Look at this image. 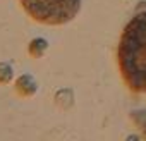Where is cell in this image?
I'll return each mask as SVG.
<instances>
[{
  "mask_svg": "<svg viewBox=\"0 0 146 141\" xmlns=\"http://www.w3.org/2000/svg\"><path fill=\"white\" fill-rule=\"evenodd\" d=\"M21 5L33 21L60 26L79 14L81 0H21Z\"/></svg>",
  "mask_w": 146,
  "mask_h": 141,
  "instance_id": "obj_2",
  "label": "cell"
},
{
  "mask_svg": "<svg viewBox=\"0 0 146 141\" xmlns=\"http://www.w3.org/2000/svg\"><path fill=\"white\" fill-rule=\"evenodd\" d=\"M12 79V69L7 64H0V84H7Z\"/></svg>",
  "mask_w": 146,
  "mask_h": 141,
  "instance_id": "obj_3",
  "label": "cell"
},
{
  "mask_svg": "<svg viewBox=\"0 0 146 141\" xmlns=\"http://www.w3.org/2000/svg\"><path fill=\"white\" fill-rule=\"evenodd\" d=\"M120 74L125 84L146 93V11L137 12L125 26L117 50Z\"/></svg>",
  "mask_w": 146,
  "mask_h": 141,
  "instance_id": "obj_1",
  "label": "cell"
}]
</instances>
